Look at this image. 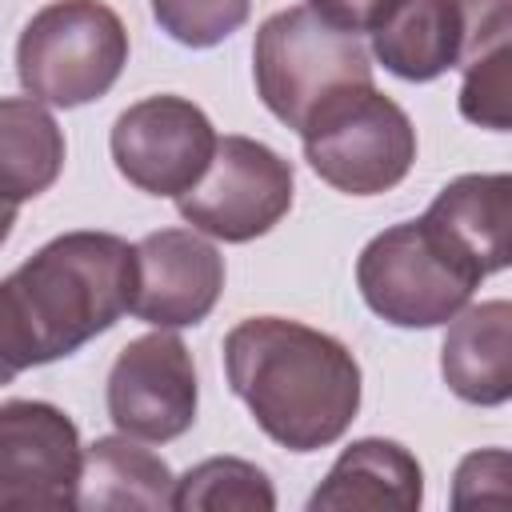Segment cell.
<instances>
[{
	"instance_id": "6da1fadb",
	"label": "cell",
	"mask_w": 512,
	"mask_h": 512,
	"mask_svg": "<svg viewBox=\"0 0 512 512\" xmlns=\"http://www.w3.org/2000/svg\"><path fill=\"white\" fill-rule=\"evenodd\" d=\"M224 376L256 428L288 452L336 444L356 412L364 376L344 340L288 316H248L224 336Z\"/></svg>"
},
{
	"instance_id": "7a4b0ae2",
	"label": "cell",
	"mask_w": 512,
	"mask_h": 512,
	"mask_svg": "<svg viewBox=\"0 0 512 512\" xmlns=\"http://www.w3.org/2000/svg\"><path fill=\"white\" fill-rule=\"evenodd\" d=\"M4 288L40 368L80 352L132 308L136 244L92 228L60 232L4 276Z\"/></svg>"
},
{
	"instance_id": "3957f363",
	"label": "cell",
	"mask_w": 512,
	"mask_h": 512,
	"mask_svg": "<svg viewBox=\"0 0 512 512\" xmlns=\"http://www.w3.org/2000/svg\"><path fill=\"white\" fill-rule=\"evenodd\" d=\"M252 80L264 108L300 132L328 96L352 84H372V52L360 36L324 24L308 4H292L256 28Z\"/></svg>"
},
{
	"instance_id": "277c9868",
	"label": "cell",
	"mask_w": 512,
	"mask_h": 512,
	"mask_svg": "<svg viewBox=\"0 0 512 512\" xmlns=\"http://www.w3.org/2000/svg\"><path fill=\"white\" fill-rule=\"evenodd\" d=\"M128 64V28L104 0H52L16 40L20 88L52 108L100 100Z\"/></svg>"
},
{
	"instance_id": "5b68a950",
	"label": "cell",
	"mask_w": 512,
	"mask_h": 512,
	"mask_svg": "<svg viewBox=\"0 0 512 512\" xmlns=\"http://www.w3.org/2000/svg\"><path fill=\"white\" fill-rule=\"evenodd\" d=\"M300 140L312 172L344 196H380L416 164V128L376 84L328 96L300 128Z\"/></svg>"
},
{
	"instance_id": "8992f818",
	"label": "cell",
	"mask_w": 512,
	"mask_h": 512,
	"mask_svg": "<svg viewBox=\"0 0 512 512\" xmlns=\"http://www.w3.org/2000/svg\"><path fill=\"white\" fill-rule=\"evenodd\" d=\"M356 288L364 304L396 328L448 324L480 288L420 220L376 232L356 256Z\"/></svg>"
},
{
	"instance_id": "52a82bcc",
	"label": "cell",
	"mask_w": 512,
	"mask_h": 512,
	"mask_svg": "<svg viewBox=\"0 0 512 512\" xmlns=\"http://www.w3.org/2000/svg\"><path fill=\"white\" fill-rule=\"evenodd\" d=\"M296 192L292 160H284L276 148L252 136H216V152L204 168V176L176 196L180 216L224 244H248L264 232H272Z\"/></svg>"
},
{
	"instance_id": "ba28073f",
	"label": "cell",
	"mask_w": 512,
	"mask_h": 512,
	"mask_svg": "<svg viewBox=\"0 0 512 512\" xmlns=\"http://www.w3.org/2000/svg\"><path fill=\"white\" fill-rule=\"evenodd\" d=\"M108 148L116 172L132 188L148 196H180L204 176L216 152V128L188 96L160 92L116 116Z\"/></svg>"
},
{
	"instance_id": "9c48e42d",
	"label": "cell",
	"mask_w": 512,
	"mask_h": 512,
	"mask_svg": "<svg viewBox=\"0 0 512 512\" xmlns=\"http://www.w3.org/2000/svg\"><path fill=\"white\" fill-rule=\"evenodd\" d=\"M104 404H108V420L124 436L148 444L184 436L196 424V404H200V384L188 344L172 328H156L148 336L128 340L112 360Z\"/></svg>"
},
{
	"instance_id": "30bf717a",
	"label": "cell",
	"mask_w": 512,
	"mask_h": 512,
	"mask_svg": "<svg viewBox=\"0 0 512 512\" xmlns=\"http://www.w3.org/2000/svg\"><path fill=\"white\" fill-rule=\"evenodd\" d=\"M84 444L76 420L48 400L0 404V512L76 508Z\"/></svg>"
},
{
	"instance_id": "8fae6325",
	"label": "cell",
	"mask_w": 512,
	"mask_h": 512,
	"mask_svg": "<svg viewBox=\"0 0 512 512\" xmlns=\"http://www.w3.org/2000/svg\"><path fill=\"white\" fill-rule=\"evenodd\" d=\"M224 292V256L196 228H160L136 244L132 316L152 328H196Z\"/></svg>"
},
{
	"instance_id": "7c38bea8",
	"label": "cell",
	"mask_w": 512,
	"mask_h": 512,
	"mask_svg": "<svg viewBox=\"0 0 512 512\" xmlns=\"http://www.w3.org/2000/svg\"><path fill=\"white\" fill-rule=\"evenodd\" d=\"M420 224L476 280L504 272L512 256V176L464 172L448 180Z\"/></svg>"
},
{
	"instance_id": "4fadbf2b",
	"label": "cell",
	"mask_w": 512,
	"mask_h": 512,
	"mask_svg": "<svg viewBox=\"0 0 512 512\" xmlns=\"http://www.w3.org/2000/svg\"><path fill=\"white\" fill-rule=\"evenodd\" d=\"M440 376L464 404L500 408L512 396V304H464L440 344Z\"/></svg>"
},
{
	"instance_id": "5bb4252c",
	"label": "cell",
	"mask_w": 512,
	"mask_h": 512,
	"mask_svg": "<svg viewBox=\"0 0 512 512\" xmlns=\"http://www.w3.org/2000/svg\"><path fill=\"white\" fill-rule=\"evenodd\" d=\"M424 504V468L420 460L384 436H364L352 440L320 488L308 496V512H344V508H396L412 512Z\"/></svg>"
},
{
	"instance_id": "9a60e30c",
	"label": "cell",
	"mask_w": 512,
	"mask_h": 512,
	"mask_svg": "<svg viewBox=\"0 0 512 512\" xmlns=\"http://www.w3.org/2000/svg\"><path fill=\"white\" fill-rule=\"evenodd\" d=\"M464 40L460 0H396L372 28V56L400 80L428 84L456 68Z\"/></svg>"
},
{
	"instance_id": "2e32d148",
	"label": "cell",
	"mask_w": 512,
	"mask_h": 512,
	"mask_svg": "<svg viewBox=\"0 0 512 512\" xmlns=\"http://www.w3.org/2000/svg\"><path fill=\"white\" fill-rule=\"evenodd\" d=\"M460 12H464V40H460V60H456V68H464L460 116L480 128L508 132L512 124L508 116V92H512L508 0H460Z\"/></svg>"
},
{
	"instance_id": "e0dca14e",
	"label": "cell",
	"mask_w": 512,
	"mask_h": 512,
	"mask_svg": "<svg viewBox=\"0 0 512 512\" xmlns=\"http://www.w3.org/2000/svg\"><path fill=\"white\" fill-rule=\"evenodd\" d=\"M172 468L152 448L136 444V436H100L84 448V472L76 508L84 512H160L172 508Z\"/></svg>"
},
{
	"instance_id": "ac0fdd59",
	"label": "cell",
	"mask_w": 512,
	"mask_h": 512,
	"mask_svg": "<svg viewBox=\"0 0 512 512\" xmlns=\"http://www.w3.org/2000/svg\"><path fill=\"white\" fill-rule=\"evenodd\" d=\"M64 132L32 96H0V200L24 204L64 172Z\"/></svg>"
},
{
	"instance_id": "d6986e66",
	"label": "cell",
	"mask_w": 512,
	"mask_h": 512,
	"mask_svg": "<svg viewBox=\"0 0 512 512\" xmlns=\"http://www.w3.org/2000/svg\"><path fill=\"white\" fill-rule=\"evenodd\" d=\"M176 512H272L276 488L264 468L240 456H208L172 484Z\"/></svg>"
},
{
	"instance_id": "ffe728a7",
	"label": "cell",
	"mask_w": 512,
	"mask_h": 512,
	"mask_svg": "<svg viewBox=\"0 0 512 512\" xmlns=\"http://www.w3.org/2000/svg\"><path fill=\"white\" fill-rule=\"evenodd\" d=\"M156 24L184 48H216L244 28L252 0H148Z\"/></svg>"
},
{
	"instance_id": "44dd1931",
	"label": "cell",
	"mask_w": 512,
	"mask_h": 512,
	"mask_svg": "<svg viewBox=\"0 0 512 512\" xmlns=\"http://www.w3.org/2000/svg\"><path fill=\"white\" fill-rule=\"evenodd\" d=\"M480 480H508V452L504 448H484V452H472L460 460L456 484H452V504L456 508L480 504ZM504 496H508V484H496L492 500L504 504Z\"/></svg>"
},
{
	"instance_id": "7402d4cb",
	"label": "cell",
	"mask_w": 512,
	"mask_h": 512,
	"mask_svg": "<svg viewBox=\"0 0 512 512\" xmlns=\"http://www.w3.org/2000/svg\"><path fill=\"white\" fill-rule=\"evenodd\" d=\"M36 368V356H32V344H28V332L16 316V304L0 280V388L12 384L20 372Z\"/></svg>"
},
{
	"instance_id": "603a6c76",
	"label": "cell",
	"mask_w": 512,
	"mask_h": 512,
	"mask_svg": "<svg viewBox=\"0 0 512 512\" xmlns=\"http://www.w3.org/2000/svg\"><path fill=\"white\" fill-rule=\"evenodd\" d=\"M392 4H396V0H308V8H312L324 24H332V28H340V32H352V36L372 32V28L392 12Z\"/></svg>"
},
{
	"instance_id": "cb8c5ba5",
	"label": "cell",
	"mask_w": 512,
	"mask_h": 512,
	"mask_svg": "<svg viewBox=\"0 0 512 512\" xmlns=\"http://www.w3.org/2000/svg\"><path fill=\"white\" fill-rule=\"evenodd\" d=\"M12 224H16V204H4L0 200V244L12 236Z\"/></svg>"
}]
</instances>
